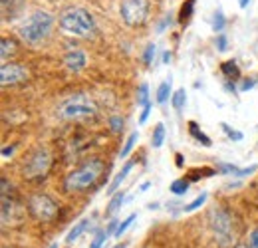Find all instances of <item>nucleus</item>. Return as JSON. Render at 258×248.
<instances>
[{"mask_svg":"<svg viewBox=\"0 0 258 248\" xmlns=\"http://www.w3.org/2000/svg\"><path fill=\"white\" fill-rule=\"evenodd\" d=\"M209 222H211V228H213V234H215V240L219 242L221 248H230L234 244V222L232 217L228 215V211H225L223 207H215L211 213H209Z\"/></svg>","mask_w":258,"mask_h":248,"instance_id":"obj_4","label":"nucleus"},{"mask_svg":"<svg viewBox=\"0 0 258 248\" xmlns=\"http://www.w3.org/2000/svg\"><path fill=\"white\" fill-rule=\"evenodd\" d=\"M64 66L66 70L78 74V72H82L88 66V58H86V54L82 50H70L64 56Z\"/></svg>","mask_w":258,"mask_h":248,"instance_id":"obj_10","label":"nucleus"},{"mask_svg":"<svg viewBox=\"0 0 258 248\" xmlns=\"http://www.w3.org/2000/svg\"><path fill=\"white\" fill-rule=\"evenodd\" d=\"M113 248H127V244H117V246H113Z\"/></svg>","mask_w":258,"mask_h":248,"instance_id":"obj_43","label":"nucleus"},{"mask_svg":"<svg viewBox=\"0 0 258 248\" xmlns=\"http://www.w3.org/2000/svg\"><path fill=\"white\" fill-rule=\"evenodd\" d=\"M135 218H137V215L133 213V215H129L127 218H123V220L119 222V226H117V230H115V238H121V236L127 232V228L133 224V220H135Z\"/></svg>","mask_w":258,"mask_h":248,"instance_id":"obj_24","label":"nucleus"},{"mask_svg":"<svg viewBox=\"0 0 258 248\" xmlns=\"http://www.w3.org/2000/svg\"><path fill=\"white\" fill-rule=\"evenodd\" d=\"M177 167H183V155L177 153Z\"/></svg>","mask_w":258,"mask_h":248,"instance_id":"obj_40","label":"nucleus"},{"mask_svg":"<svg viewBox=\"0 0 258 248\" xmlns=\"http://www.w3.org/2000/svg\"><path fill=\"white\" fill-rule=\"evenodd\" d=\"M221 127L225 129V133L228 135V137H230V139H232V141H240V139H242V133H240V131H234V129H230V127H228L226 123H223Z\"/></svg>","mask_w":258,"mask_h":248,"instance_id":"obj_31","label":"nucleus"},{"mask_svg":"<svg viewBox=\"0 0 258 248\" xmlns=\"http://www.w3.org/2000/svg\"><path fill=\"white\" fill-rule=\"evenodd\" d=\"M48 248H58V244H50Z\"/></svg>","mask_w":258,"mask_h":248,"instance_id":"obj_44","label":"nucleus"},{"mask_svg":"<svg viewBox=\"0 0 258 248\" xmlns=\"http://www.w3.org/2000/svg\"><path fill=\"white\" fill-rule=\"evenodd\" d=\"M236 248H248V246H244V244H238Z\"/></svg>","mask_w":258,"mask_h":248,"instance_id":"obj_45","label":"nucleus"},{"mask_svg":"<svg viewBox=\"0 0 258 248\" xmlns=\"http://www.w3.org/2000/svg\"><path fill=\"white\" fill-rule=\"evenodd\" d=\"M169 60H171V54H169V52H165V54H163V62L167 64Z\"/></svg>","mask_w":258,"mask_h":248,"instance_id":"obj_42","label":"nucleus"},{"mask_svg":"<svg viewBox=\"0 0 258 248\" xmlns=\"http://www.w3.org/2000/svg\"><path fill=\"white\" fill-rule=\"evenodd\" d=\"M119 12L127 26H141L147 20L149 0H121Z\"/></svg>","mask_w":258,"mask_h":248,"instance_id":"obj_7","label":"nucleus"},{"mask_svg":"<svg viewBox=\"0 0 258 248\" xmlns=\"http://www.w3.org/2000/svg\"><path fill=\"white\" fill-rule=\"evenodd\" d=\"M195 12V0H185V4L181 6V12H179V20L181 22H187Z\"/></svg>","mask_w":258,"mask_h":248,"instance_id":"obj_21","label":"nucleus"},{"mask_svg":"<svg viewBox=\"0 0 258 248\" xmlns=\"http://www.w3.org/2000/svg\"><path fill=\"white\" fill-rule=\"evenodd\" d=\"M171 97V78L161 82V86L157 88V103H165Z\"/></svg>","mask_w":258,"mask_h":248,"instance_id":"obj_18","label":"nucleus"},{"mask_svg":"<svg viewBox=\"0 0 258 248\" xmlns=\"http://www.w3.org/2000/svg\"><path fill=\"white\" fill-rule=\"evenodd\" d=\"M248 248H258V228H252L248 234Z\"/></svg>","mask_w":258,"mask_h":248,"instance_id":"obj_33","label":"nucleus"},{"mask_svg":"<svg viewBox=\"0 0 258 248\" xmlns=\"http://www.w3.org/2000/svg\"><path fill=\"white\" fill-rule=\"evenodd\" d=\"M163 143H165V125L157 123L155 129H153V135H151V145H153L155 149H159Z\"/></svg>","mask_w":258,"mask_h":248,"instance_id":"obj_16","label":"nucleus"},{"mask_svg":"<svg viewBox=\"0 0 258 248\" xmlns=\"http://www.w3.org/2000/svg\"><path fill=\"white\" fill-rule=\"evenodd\" d=\"M123 199H125L123 191H121V193H115V195H111V201H109V205H107V211H105V215H113V213H115V211L121 207Z\"/></svg>","mask_w":258,"mask_h":248,"instance_id":"obj_20","label":"nucleus"},{"mask_svg":"<svg viewBox=\"0 0 258 248\" xmlns=\"http://www.w3.org/2000/svg\"><path fill=\"white\" fill-rule=\"evenodd\" d=\"M133 165H135V163H125V165H123V169H121V171L115 175V179L111 181V185L107 187V195H109V197L117 193V189H119V187H121V183L125 181V177L129 175V171L133 169Z\"/></svg>","mask_w":258,"mask_h":248,"instance_id":"obj_12","label":"nucleus"},{"mask_svg":"<svg viewBox=\"0 0 258 248\" xmlns=\"http://www.w3.org/2000/svg\"><path fill=\"white\" fill-rule=\"evenodd\" d=\"M149 113H151V103H147V105H143V111H141V117H139V123L143 125L147 121V117H149Z\"/></svg>","mask_w":258,"mask_h":248,"instance_id":"obj_36","label":"nucleus"},{"mask_svg":"<svg viewBox=\"0 0 258 248\" xmlns=\"http://www.w3.org/2000/svg\"><path fill=\"white\" fill-rule=\"evenodd\" d=\"M28 70L20 64H2L0 68V84L6 88V86H16V84H22L28 80Z\"/></svg>","mask_w":258,"mask_h":248,"instance_id":"obj_9","label":"nucleus"},{"mask_svg":"<svg viewBox=\"0 0 258 248\" xmlns=\"http://www.w3.org/2000/svg\"><path fill=\"white\" fill-rule=\"evenodd\" d=\"M137 139H139V133L137 131H133V133H129L127 141H125V145H123V149H121V153H119V157L121 159H125V157L131 153V149L135 147V143H137Z\"/></svg>","mask_w":258,"mask_h":248,"instance_id":"obj_22","label":"nucleus"},{"mask_svg":"<svg viewBox=\"0 0 258 248\" xmlns=\"http://www.w3.org/2000/svg\"><path fill=\"white\" fill-rule=\"evenodd\" d=\"M256 171V165H250V167H246V169H236L234 173H232V177H246V175H252Z\"/></svg>","mask_w":258,"mask_h":248,"instance_id":"obj_32","label":"nucleus"},{"mask_svg":"<svg viewBox=\"0 0 258 248\" xmlns=\"http://www.w3.org/2000/svg\"><path fill=\"white\" fill-rule=\"evenodd\" d=\"M213 175H217V171H215V169H209V167L193 169V171L189 173V181H197V179H201V177H213Z\"/></svg>","mask_w":258,"mask_h":248,"instance_id":"obj_23","label":"nucleus"},{"mask_svg":"<svg viewBox=\"0 0 258 248\" xmlns=\"http://www.w3.org/2000/svg\"><path fill=\"white\" fill-rule=\"evenodd\" d=\"M52 26H54V18H52L46 10H38V12H34L32 16H28V18L18 26V36H20L26 44L38 46V44H42V42L50 36Z\"/></svg>","mask_w":258,"mask_h":248,"instance_id":"obj_1","label":"nucleus"},{"mask_svg":"<svg viewBox=\"0 0 258 248\" xmlns=\"http://www.w3.org/2000/svg\"><path fill=\"white\" fill-rule=\"evenodd\" d=\"M14 149H16V145H12V147H4V149H2V157L12 155V153H14Z\"/></svg>","mask_w":258,"mask_h":248,"instance_id":"obj_37","label":"nucleus"},{"mask_svg":"<svg viewBox=\"0 0 258 248\" xmlns=\"http://www.w3.org/2000/svg\"><path fill=\"white\" fill-rule=\"evenodd\" d=\"M137 103L139 105H147L149 103V86L147 84L139 86V90H137Z\"/></svg>","mask_w":258,"mask_h":248,"instance_id":"obj_26","label":"nucleus"},{"mask_svg":"<svg viewBox=\"0 0 258 248\" xmlns=\"http://www.w3.org/2000/svg\"><path fill=\"white\" fill-rule=\"evenodd\" d=\"M149 187H151V183H149V181H145V183H143V185L139 187V191H141V193H145V191H147V189H149Z\"/></svg>","mask_w":258,"mask_h":248,"instance_id":"obj_39","label":"nucleus"},{"mask_svg":"<svg viewBox=\"0 0 258 248\" xmlns=\"http://www.w3.org/2000/svg\"><path fill=\"white\" fill-rule=\"evenodd\" d=\"M217 48H219L221 52L228 50V42H226V36H225V34H219V36H217Z\"/></svg>","mask_w":258,"mask_h":248,"instance_id":"obj_35","label":"nucleus"},{"mask_svg":"<svg viewBox=\"0 0 258 248\" xmlns=\"http://www.w3.org/2000/svg\"><path fill=\"white\" fill-rule=\"evenodd\" d=\"M107 236H109V232H107V230H99L96 236H94V240H92L90 248H101V244L107 240Z\"/></svg>","mask_w":258,"mask_h":248,"instance_id":"obj_27","label":"nucleus"},{"mask_svg":"<svg viewBox=\"0 0 258 248\" xmlns=\"http://www.w3.org/2000/svg\"><path fill=\"white\" fill-rule=\"evenodd\" d=\"M109 127H111V131H113V133L123 131V119H121L119 115H113V117L109 119Z\"/></svg>","mask_w":258,"mask_h":248,"instance_id":"obj_29","label":"nucleus"},{"mask_svg":"<svg viewBox=\"0 0 258 248\" xmlns=\"http://www.w3.org/2000/svg\"><path fill=\"white\" fill-rule=\"evenodd\" d=\"M189 133L193 135V139H197L201 145H205V147H211L213 143H211V137H207L201 129H199V125L195 123V121H189Z\"/></svg>","mask_w":258,"mask_h":248,"instance_id":"obj_13","label":"nucleus"},{"mask_svg":"<svg viewBox=\"0 0 258 248\" xmlns=\"http://www.w3.org/2000/svg\"><path fill=\"white\" fill-rule=\"evenodd\" d=\"M250 88H254V82H242V86H240L242 92H246V90H250Z\"/></svg>","mask_w":258,"mask_h":248,"instance_id":"obj_38","label":"nucleus"},{"mask_svg":"<svg viewBox=\"0 0 258 248\" xmlns=\"http://www.w3.org/2000/svg\"><path fill=\"white\" fill-rule=\"evenodd\" d=\"M50 163H52V159H50V153L46 149H42V147L36 149L24 163V177H28V179L46 177V173L50 169Z\"/></svg>","mask_w":258,"mask_h":248,"instance_id":"obj_8","label":"nucleus"},{"mask_svg":"<svg viewBox=\"0 0 258 248\" xmlns=\"http://www.w3.org/2000/svg\"><path fill=\"white\" fill-rule=\"evenodd\" d=\"M205 201H207V193L199 195L195 201H191L189 205H185V207H183V213H193V211H197L199 207H203V205H205Z\"/></svg>","mask_w":258,"mask_h":248,"instance_id":"obj_25","label":"nucleus"},{"mask_svg":"<svg viewBox=\"0 0 258 248\" xmlns=\"http://www.w3.org/2000/svg\"><path fill=\"white\" fill-rule=\"evenodd\" d=\"M221 70H223V74H225L228 80H238L240 78V70H238V66L234 62H225L223 66H221Z\"/></svg>","mask_w":258,"mask_h":248,"instance_id":"obj_17","label":"nucleus"},{"mask_svg":"<svg viewBox=\"0 0 258 248\" xmlns=\"http://www.w3.org/2000/svg\"><path fill=\"white\" fill-rule=\"evenodd\" d=\"M14 52H16V42L10 38H2V50H0L2 60H8V56H14Z\"/></svg>","mask_w":258,"mask_h":248,"instance_id":"obj_19","label":"nucleus"},{"mask_svg":"<svg viewBox=\"0 0 258 248\" xmlns=\"http://www.w3.org/2000/svg\"><path fill=\"white\" fill-rule=\"evenodd\" d=\"M97 113L96 103L86 97V95H74L70 97L68 101H64L60 107H58V117H62L66 121H80V119H88V117H94Z\"/></svg>","mask_w":258,"mask_h":248,"instance_id":"obj_5","label":"nucleus"},{"mask_svg":"<svg viewBox=\"0 0 258 248\" xmlns=\"http://www.w3.org/2000/svg\"><path fill=\"white\" fill-rule=\"evenodd\" d=\"M213 28H215V32H223V28H225V16H223V12H221V10L215 14Z\"/></svg>","mask_w":258,"mask_h":248,"instance_id":"obj_30","label":"nucleus"},{"mask_svg":"<svg viewBox=\"0 0 258 248\" xmlns=\"http://www.w3.org/2000/svg\"><path fill=\"white\" fill-rule=\"evenodd\" d=\"M103 173V163L99 159H92L88 163H84L82 167L74 169L68 177L64 179V189L68 193H76V191H84L99 179V175Z\"/></svg>","mask_w":258,"mask_h":248,"instance_id":"obj_3","label":"nucleus"},{"mask_svg":"<svg viewBox=\"0 0 258 248\" xmlns=\"http://www.w3.org/2000/svg\"><path fill=\"white\" fill-rule=\"evenodd\" d=\"M90 226V218H82L80 222H76L74 224V228L68 232V236H66V244H74L84 232H86V228Z\"/></svg>","mask_w":258,"mask_h":248,"instance_id":"obj_11","label":"nucleus"},{"mask_svg":"<svg viewBox=\"0 0 258 248\" xmlns=\"http://www.w3.org/2000/svg\"><path fill=\"white\" fill-rule=\"evenodd\" d=\"M185 103H187V92H185V88L177 90V92L171 95V105H173L177 111H181V109L185 107Z\"/></svg>","mask_w":258,"mask_h":248,"instance_id":"obj_14","label":"nucleus"},{"mask_svg":"<svg viewBox=\"0 0 258 248\" xmlns=\"http://www.w3.org/2000/svg\"><path fill=\"white\" fill-rule=\"evenodd\" d=\"M155 52H157V46H155V44H149V46L145 48V52H143V60H145V64H153Z\"/></svg>","mask_w":258,"mask_h":248,"instance_id":"obj_28","label":"nucleus"},{"mask_svg":"<svg viewBox=\"0 0 258 248\" xmlns=\"http://www.w3.org/2000/svg\"><path fill=\"white\" fill-rule=\"evenodd\" d=\"M28 209L32 213V217L40 222H52L58 215V205L56 201H52L48 195H32L28 201Z\"/></svg>","mask_w":258,"mask_h":248,"instance_id":"obj_6","label":"nucleus"},{"mask_svg":"<svg viewBox=\"0 0 258 248\" xmlns=\"http://www.w3.org/2000/svg\"><path fill=\"white\" fill-rule=\"evenodd\" d=\"M219 171H221L223 175H232V173L236 171V167L230 165V163H221V165H219Z\"/></svg>","mask_w":258,"mask_h":248,"instance_id":"obj_34","label":"nucleus"},{"mask_svg":"<svg viewBox=\"0 0 258 248\" xmlns=\"http://www.w3.org/2000/svg\"><path fill=\"white\" fill-rule=\"evenodd\" d=\"M189 185H191V181L185 179V177H181V179H177V181L171 183V193L177 195V197H181V195H185L189 191Z\"/></svg>","mask_w":258,"mask_h":248,"instance_id":"obj_15","label":"nucleus"},{"mask_svg":"<svg viewBox=\"0 0 258 248\" xmlns=\"http://www.w3.org/2000/svg\"><path fill=\"white\" fill-rule=\"evenodd\" d=\"M248 2H250V0H238V4H240V8H246V6H248Z\"/></svg>","mask_w":258,"mask_h":248,"instance_id":"obj_41","label":"nucleus"},{"mask_svg":"<svg viewBox=\"0 0 258 248\" xmlns=\"http://www.w3.org/2000/svg\"><path fill=\"white\" fill-rule=\"evenodd\" d=\"M60 28L70 36L88 38L96 30V22H94V16L86 8L72 6L60 14Z\"/></svg>","mask_w":258,"mask_h":248,"instance_id":"obj_2","label":"nucleus"}]
</instances>
